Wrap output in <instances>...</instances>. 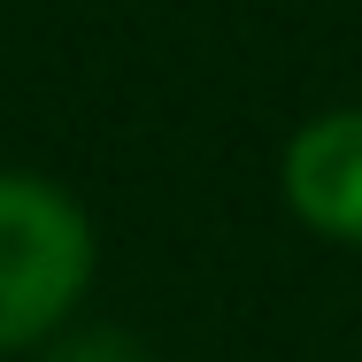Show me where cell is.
Wrapping results in <instances>:
<instances>
[{
    "mask_svg": "<svg viewBox=\"0 0 362 362\" xmlns=\"http://www.w3.org/2000/svg\"><path fill=\"white\" fill-rule=\"evenodd\" d=\"M93 278V231L54 185L0 177V355L47 339Z\"/></svg>",
    "mask_w": 362,
    "mask_h": 362,
    "instance_id": "6da1fadb",
    "label": "cell"
},
{
    "mask_svg": "<svg viewBox=\"0 0 362 362\" xmlns=\"http://www.w3.org/2000/svg\"><path fill=\"white\" fill-rule=\"evenodd\" d=\"M286 201L324 239H362V108H332L286 146Z\"/></svg>",
    "mask_w": 362,
    "mask_h": 362,
    "instance_id": "7a4b0ae2",
    "label": "cell"
},
{
    "mask_svg": "<svg viewBox=\"0 0 362 362\" xmlns=\"http://www.w3.org/2000/svg\"><path fill=\"white\" fill-rule=\"evenodd\" d=\"M47 362H154V355H146L132 332H70Z\"/></svg>",
    "mask_w": 362,
    "mask_h": 362,
    "instance_id": "3957f363",
    "label": "cell"
}]
</instances>
